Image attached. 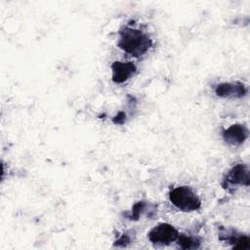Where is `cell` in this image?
Segmentation results:
<instances>
[{
    "label": "cell",
    "mask_w": 250,
    "mask_h": 250,
    "mask_svg": "<svg viewBox=\"0 0 250 250\" xmlns=\"http://www.w3.org/2000/svg\"><path fill=\"white\" fill-rule=\"evenodd\" d=\"M117 45L126 54L139 58L147 53L152 45V41L142 29L124 26L119 31Z\"/></svg>",
    "instance_id": "1"
},
{
    "label": "cell",
    "mask_w": 250,
    "mask_h": 250,
    "mask_svg": "<svg viewBox=\"0 0 250 250\" xmlns=\"http://www.w3.org/2000/svg\"><path fill=\"white\" fill-rule=\"evenodd\" d=\"M170 202L180 211L193 212L201 207V200L195 191L188 186H178L169 191Z\"/></svg>",
    "instance_id": "2"
},
{
    "label": "cell",
    "mask_w": 250,
    "mask_h": 250,
    "mask_svg": "<svg viewBox=\"0 0 250 250\" xmlns=\"http://www.w3.org/2000/svg\"><path fill=\"white\" fill-rule=\"evenodd\" d=\"M180 233L171 224L160 223L153 227L147 233L148 240L155 246H167L177 241Z\"/></svg>",
    "instance_id": "3"
},
{
    "label": "cell",
    "mask_w": 250,
    "mask_h": 250,
    "mask_svg": "<svg viewBox=\"0 0 250 250\" xmlns=\"http://www.w3.org/2000/svg\"><path fill=\"white\" fill-rule=\"evenodd\" d=\"M223 187L226 189L236 188L239 186L249 185V169L246 164L238 163L232 166L227 173L223 181Z\"/></svg>",
    "instance_id": "4"
},
{
    "label": "cell",
    "mask_w": 250,
    "mask_h": 250,
    "mask_svg": "<svg viewBox=\"0 0 250 250\" xmlns=\"http://www.w3.org/2000/svg\"><path fill=\"white\" fill-rule=\"evenodd\" d=\"M112 81L121 84L129 80L137 71V66L132 62H114L111 64Z\"/></svg>",
    "instance_id": "5"
},
{
    "label": "cell",
    "mask_w": 250,
    "mask_h": 250,
    "mask_svg": "<svg viewBox=\"0 0 250 250\" xmlns=\"http://www.w3.org/2000/svg\"><path fill=\"white\" fill-rule=\"evenodd\" d=\"M248 138V129L243 124H232L223 132L224 141L231 146H239Z\"/></svg>",
    "instance_id": "6"
},
{
    "label": "cell",
    "mask_w": 250,
    "mask_h": 250,
    "mask_svg": "<svg viewBox=\"0 0 250 250\" xmlns=\"http://www.w3.org/2000/svg\"><path fill=\"white\" fill-rule=\"evenodd\" d=\"M219 237L222 241L232 244L233 248L247 249L249 247V237L247 235L239 233L233 229L221 228L219 231Z\"/></svg>",
    "instance_id": "7"
},
{
    "label": "cell",
    "mask_w": 250,
    "mask_h": 250,
    "mask_svg": "<svg viewBox=\"0 0 250 250\" xmlns=\"http://www.w3.org/2000/svg\"><path fill=\"white\" fill-rule=\"evenodd\" d=\"M246 92L247 89L240 82H224L215 87V94L220 98H241Z\"/></svg>",
    "instance_id": "8"
},
{
    "label": "cell",
    "mask_w": 250,
    "mask_h": 250,
    "mask_svg": "<svg viewBox=\"0 0 250 250\" xmlns=\"http://www.w3.org/2000/svg\"><path fill=\"white\" fill-rule=\"evenodd\" d=\"M177 241L179 246L183 249H195V248H198L200 245V240L198 238L193 236L184 235V234L182 235L180 234Z\"/></svg>",
    "instance_id": "9"
},
{
    "label": "cell",
    "mask_w": 250,
    "mask_h": 250,
    "mask_svg": "<svg viewBox=\"0 0 250 250\" xmlns=\"http://www.w3.org/2000/svg\"><path fill=\"white\" fill-rule=\"evenodd\" d=\"M146 209V203L145 201H139L137 203L134 204L131 214H130V218L132 220H138L140 218V216L145 213Z\"/></svg>",
    "instance_id": "10"
},
{
    "label": "cell",
    "mask_w": 250,
    "mask_h": 250,
    "mask_svg": "<svg viewBox=\"0 0 250 250\" xmlns=\"http://www.w3.org/2000/svg\"><path fill=\"white\" fill-rule=\"evenodd\" d=\"M131 241V238L128 234H123L121 235L117 240H116V245L117 246H126L127 243H129Z\"/></svg>",
    "instance_id": "11"
}]
</instances>
